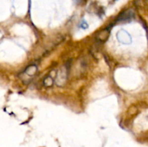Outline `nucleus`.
I'll return each instance as SVG.
<instances>
[{"label": "nucleus", "mask_w": 148, "mask_h": 147, "mask_svg": "<svg viewBox=\"0 0 148 147\" xmlns=\"http://www.w3.org/2000/svg\"><path fill=\"white\" fill-rule=\"evenodd\" d=\"M43 84L46 87H50L53 85L54 84V79L51 76H47L44 78L43 81Z\"/></svg>", "instance_id": "5"}, {"label": "nucleus", "mask_w": 148, "mask_h": 147, "mask_svg": "<svg viewBox=\"0 0 148 147\" xmlns=\"http://www.w3.org/2000/svg\"><path fill=\"white\" fill-rule=\"evenodd\" d=\"M132 17V13L131 12H126L120 16V17L118 18V20H127L129 18H131Z\"/></svg>", "instance_id": "6"}, {"label": "nucleus", "mask_w": 148, "mask_h": 147, "mask_svg": "<svg viewBox=\"0 0 148 147\" xmlns=\"http://www.w3.org/2000/svg\"><path fill=\"white\" fill-rule=\"evenodd\" d=\"M116 38L119 43L124 44V45L131 44L132 42V37H131L130 34L123 29L118 32L117 35H116Z\"/></svg>", "instance_id": "1"}, {"label": "nucleus", "mask_w": 148, "mask_h": 147, "mask_svg": "<svg viewBox=\"0 0 148 147\" xmlns=\"http://www.w3.org/2000/svg\"><path fill=\"white\" fill-rule=\"evenodd\" d=\"M67 71L66 67H64L59 70L58 72L57 76V84L59 86L64 85L66 82V77H67Z\"/></svg>", "instance_id": "2"}, {"label": "nucleus", "mask_w": 148, "mask_h": 147, "mask_svg": "<svg viewBox=\"0 0 148 147\" xmlns=\"http://www.w3.org/2000/svg\"><path fill=\"white\" fill-rule=\"evenodd\" d=\"M38 71V67L36 65H30L28 66L25 69V72H23L24 75H26L28 77H32L35 74L37 73Z\"/></svg>", "instance_id": "3"}, {"label": "nucleus", "mask_w": 148, "mask_h": 147, "mask_svg": "<svg viewBox=\"0 0 148 147\" xmlns=\"http://www.w3.org/2000/svg\"><path fill=\"white\" fill-rule=\"evenodd\" d=\"M109 35H110V29L107 27L99 33L98 35V41L100 42H105L108 38Z\"/></svg>", "instance_id": "4"}]
</instances>
